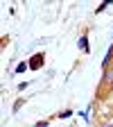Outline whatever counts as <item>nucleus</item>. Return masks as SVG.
<instances>
[{"label":"nucleus","instance_id":"nucleus-1","mask_svg":"<svg viewBox=\"0 0 113 127\" xmlns=\"http://www.w3.org/2000/svg\"><path fill=\"white\" fill-rule=\"evenodd\" d=\"M38 64H41V57H34V59H32V66H34V68H36V66H38Z\"/></svg>","mask_w":113,"mask_h":127}]
</instances>
